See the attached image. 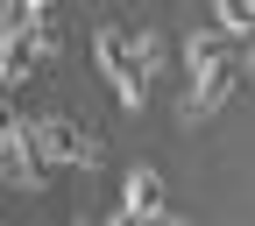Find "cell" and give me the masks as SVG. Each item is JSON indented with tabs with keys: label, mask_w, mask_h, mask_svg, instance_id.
<instances>
[{
	"label": "cell",
	"mask_w": 255,
	"mask_h": 226,
	"mask_svg": "<svg viewBox=\"0 0 255 226\" xmlns=\"http://www.w3.org/2000/svg\"><path fill=\"white\" fill-rule=\"evenodd\" d=\"M184 78H191L184 113H191V120H206V113H220V106L241 92L248 57H241V43L220 36V28H191V36H184Z\"/></svg>",
	"instance_id": "1"
},
{
	"label": "cell",
	"mask_w": 255,
	"mask_h": 226,
	"mask_svg": "<svg viewBox=\"0 0 255 226\" xmlns=\"http://www.w3.org/2000/svg\"><path fill=\"white\" fill-rule=\"evenodd\" d=\"M50 50H57V7H50V0H28V14L0 36V85H7V92L28 85V78L43 71Z\"/></svg>",
	"instance_id": "2"
},
{
	"label": "cell",
	"mask_w": 255,
	"mask_h": 226,
	"mask_svg": "<svg viewBox=\"0 0 255 226\" xmlns=\"http://www.w3.org/2000/svg\"><path fill=\"white\" fill-rule=\"evenodd\" d=\"M28 142H36L43 170H64V163L100 170V163H107V142L92 135V127H78L71 113H28Z\"/></svg>",
	"instance_id": "3"
},
{
	"label": "cell",
	"mask_w": 255,
	"mask_h": 226,
	"mask_svg": "<svg viewBox=\"0 0 255 226\" xmlns=\"http://www.w3.org/2000/svg\"><path fill=\"white\" fill-rule=\"evenodd\" d=\"M92 57H100V71H107V85L121 92V106H128V113H135V106H149L142 64H135V50H128V28H121V21H100V36H92Z\"/></svg>",
	"instance_id": "4"
},
{
	"label": "cell",
	"mask_w": 255,
	"mask_h": 226,
	"mask_svg": "<svg viewBox=\"0 0 255 226\" xmlns=\"http://www.w3.org/2000/svg\"><path fill=\"white\" fill-rule=\"evenodd\" d=\"M163 212H170V191H163V177H156V170H128V184H121V219L149 226V219H163Z\"/></svg>",
	"instance_id": "5"
},
{
	"label": "cell",
	"mask_w": 255,
	"mask_h": 226,
	"mask_svg": "<svg viewBox=\"0 0 255 226\" xmlns=\"http://www.w3.org/2000/svg\"><path fill=\"white\" fill-rule=\"evenodd\" d=\"M206 28H220L227 43H248V28H255V7H248V0H220Z\"/></svg>",
	"instance_id": "6"
},
{
	"label": "cell",
	"mask_w": 255,
	"mask_h": 226,
	"mask_svg": "<svg viewBox=\"0 0 255 226\" xmlns=\"http://www.w3.org/2000/svg\"><path fill=\"white\" fill-rule=\"evenodd\" d=\"M14 127H21V113L0 99V163H7V149H14Z\"/></svg>",
	"instance_id": "7"
},
{
	"label": "cell",
	"mask_w": 255,
	"mask_h": 226,
	"mask_svg": "<svg viewBox=\"0 0 255 226\" xmlns=\"http://www.w3.org/2000/svg\"><path fill=\"white\" fill-rule=\"evenodd\" d=\"M149 226H191V219H184V212H177V205H170V212H163V219H149Z\"/></svg>",
	"instance_id": "8"
}]
</instances>
